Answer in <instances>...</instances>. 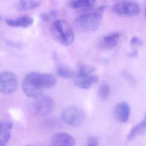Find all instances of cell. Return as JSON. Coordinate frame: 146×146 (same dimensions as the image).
<instances>
[{"instance_id":"cell-1","label":"cell","mask_w":146,"mask_h":146,"mask_svg":"<svg viewBox=\"0 0 146 146\" xmlns=\"http://www.w3.org/2000/svg\"><path fill=\"white\" fill-rule=\"evenodd\" d=\"M56 82L57 79L52 74L31 72L24 78L22 89L28 97L36 99L42 94L44 90L52 88Z\"/></svg>"},{"instance_id":"cell-2","label":"cell","mask_w":146,"mask_h":146,"mask_svg":"<svg viewBox=\"0 0 146 146\" xmlns=\"http://www.w3.org/2000/svg\"><path fill=\"white\" fill-rule=\"evenodd\" d=\"M51 35L61 45L68 46L75 40V34L70 25L65 20L59 19L53 22L50 27Z\"/></svg>"},{"instance_id":"cell-3","label":"cell","mask_w":146,"mask_h":146,"mask_svg":"<svg viewBox=\"0 0 146 146\" xmlns=\"http://www.w3.org/2000/svg\"><path fill=\"white\" fill-rule=\"evenodd\" d=\"M102 19L101 14L97 12L86 13L80 15L76 18L75 25L83 31H94L100 27Z\"/></svg>"},{"instance_id":"cell-4","label":"cell","mask_w":146,"mask_h":146,"mask_svg":"<svg viewBox=\"0 0 146 146\" xmlns=\"http://www.w3.org/2000/svg\"><path fill=\"white\" fill-rule=\"evenodd\" d=\"M61 119L67 124L74 126L82 125L85 121V114L82 109L75 106L66 107L62 111Z\"/></svg>"},{"instance_id":"cell-5","label":"cell","mask_w":146,"mask_h":146,"mask_svg":"<svg viewBox=\"0 0 146 146\" xmlns=\"http://www.w3.org/2000/svg\"><path fill=\"white\" fill-rule=\"evenodd\" d=\"M18 78L16 75L9 71H3L0 74V92L4 95H11L17 90Z\"/></svg>"},{"instance_id":"cell-6","label":"cell","mask_w":146,"mask_h":146,"mask_svg":"<svg viewBox=\"0 0 146 146\" xmlns=\"http://www.w3.org/2000/svg\"><path fill=\"white\" fill-rule=\"evenodd\" d=\"M112 10L115 14L125 17H134L140 13L141 8L135 2L123 1L118 2L112 7Z\"/></svg>"},{"instance_id":"cell-7","label":"cell","mask_w":146,"mask_h":146,"mask_svg":"<svg viewBox=\"0 0 146 146\" xmlns=\"http://www.w3.org/2000/svg\"><path fill=\"white\" fill-rule=\"evenodd\" d=\"M36 99L34 110L37 115L45 116L52 113L54 107V102L52 98L47 95L42 94Z\"/></svg>"},{"instance_id":"cell-8","label":"cell","mask_w":146,"mask_h":146,"mask_svg":"<svg viewBox=\"0 0 146 146\" xmlns=\"http://www.w3.org/2000/svg\"><path fill=\"white\" fill-rule=\"evenodd\" d=\"M130 108L128 103L123 102L115 106L113 115L115 118L120 123H125L129 117Z\"/></svg>"},{"instance_id":"cell-9","label":"cell","mask_w":146,"mask_h":146,"mask_svg":"<svg viewBox=\"0 0 146 146\" xmlns=\"http://www.w3.org/2000/svg\"><path fill=\"white\" fill-rule=\"evenodd\" d=\"M74 138L66 133H58L54 134L51 140L52 146H72L75 145Z\"/></svg>"},{"instance_id":"cell-10","label":"cell","mask_w":146,"mask_h":146,"mask_svg":"<svg viewBox=\"0 0 146 146\" xmlns=\"http://www.w3.org/2000/svg\"><path fill=\"white\" fill-rule=\"evenodd\" d=\"M6 23L11 27L26 29L33 25L34 20L31 17L25 15L14 19H7Z\"/></svg>"},{"instance_id":"cell-11","label":"cell","mask_w":146,"mask_h":146,"mask_svg":"<svg viewBox=\"0 0 146 146\" xmlns=\"http://www.w3.org/2000/svg\"><path fill=\"white\" fill-rule=\"evenodd\" d=\"M13 123L11 121H2L0 122V146L7 144L11 136V130Z\"/></svg>"},{"instance_id":"cell-12","label":"cell","mask_w":146,"mask_h":146,"mask_svg":"<svg viewBox=\"0 0 146 146\" xmlns=\"http://www.w3.org/2000/svg\"><path fill=\"white\" fill-rule=\"evenodd\" d=\"M120 35L118 33H112L104 36L99 43V46L104 49L113 48L118 43Z\"/></svg>"},{"instance_id":"cell-13","label":"cell","mask_w":146,"mask_h":146,"mask_svg":"<svg viewBox=\"0 0 146 146\" xmlns=\"http://www.w3.org/2000/svg\"><path fill=\"white\" fill-rule=\"evenodd\" d=\"M98 78L94 75H89L83 78H76V85L83 89H88L91 88L98 82Z\"/></svg>"},{"instance_id":"cell-14","label":"cell","mask_w":146,"mask_h":146,"mask_svg":"<svg viewBox=\"0 0 146 146\" xmlns=\"http://www.w3.org/2000/svg\"><path fill=\"white\" fill-rule=\"evenodd\" d=\"M40 5V2L37 0H20L17 8L20 11H27L38 8Z\"/></svg>"},{"instance_id":"cell-15","label":"cell","mask_w":146,"mask_h":146,"mask_svg":"<svg viewBox=\"0 0 146 146\" xmlns=\"http://www.w3.org/2000/svg\"><path fill=\"white\" fill-rule=\"evenodd\" d=\"M145 131H146V114L143 120L130 130L127 135V139L129 140H132L137 136L142 134Z\"/></svg>"},{"instance_id":"cell-16","label":"cell","mask_w":146,"mask_h":146,"mask_svg":"<svg viewBox=\"0 0 146 146\" xmlns=\"http://www.w3.org/2000/svg\"><path fill=\"white\" fill-rule=\"evenodd\" d=\"M96 0H72L69 6L73 9H88L93 7Z\"/></svg>"},{"instance_id":"cell-17","label":"cell","mask_w":146,"mask_h":146,"mask_svg":"<svg viewBox=\"0 0 146 146\" xmlns=\"http://www.w3.org/2000/svg\"><path fill=\"white\" fill-rule=\"evenodd\" d=\"M95 70L94 67L84 64H80L78 67L76 78H83L89 76Z\"/></svg>"},{"instance_id":"cell-18","label":"cell","mask_w":146,"mask_h":146,"mask_svg":"<svg viewBox=\"0 0 146 146\" xmlns=\"http://www.w3.org/2000/svg\"><path fill=\"white\" fill-rule=\"evenodd\" d=\"M56 72L59 76L64 78H69L74 76L75 72L69 68L56 64Z\"/></svg>"},{"instance_id":"cell-19","label":"cell","mask_w":146,"mask_h":146,"mask_svg":"<svg viewBox=\"0 0 146 146\" xmlns=\"http://www.w3.org/2000/svg\"><path fill=\"white\" fill-rule=\"evenodd\" d=\"M110 93V87L108 84L103 83L99 87L98 90V96L102 100H106L109 97Z\"/></svg>"},{"instance_id":"cell-20","label":"cell","mask_w":146,"mask_h":146,"mask_svg":"<svg viewBox=\"0 0 146 146\" xmlns=\"http://www.w3.org/2000/svg\"><path fill=\"white\" fill-rule=\"evenodd\" d=\"M56 11L52 10L47 12L42 13L40 15V18L44 22H49L56 18L57 17Z\"/></svg>"},{"instance_id":"cell-21","label":"cell","mask_w":146,"mask_h":146,"mask_svg":"<svg viewBox=\"0 0 146 146\" xmlns=\"http://www.w3.org/2000/svg\"><path fill=\"white\" fill-rule=\"evenodd\" d=\"M143 45V42L140 38L137 36H134L131 39L130 45L131 46H140Z\"/></svg>"},{"instance_id":"cell-22","label":"cell","mask_w":146,"mask_h":146,"mask_svg":"<svg viewBox=\"0 0 146 146\" xmlns=\"http://www.w3.org/2000/svg\"><path fill=\"white\" fill-rule=\"evenodd\" d=\"M88 146H97L98 145V141L96 137H90L88 139Z\"/></svg>"},{"instance_id":"cell-23","label":"cell","mask_w":146,"mask_h":146,"mask_svg":"<svg viewBox=\"0 0 146 146\" xmlns=\"http://www.w3.org/2000/svg\"><path fill=\"white\" fill-rule=\"evenodd\" d=\"M138 54V52L137 50H134V51L130 52L129 53V56L130 58H135V57H137V56Z\"/></svg>"},{"instance_id":"cell-24","label":"cell","mask_w":146,"mask_h":146,"mask_svg":"<svg viewBox=\"0 0 146 146\" xmlns=\"http://www.w3.org/2000/svg\"><path fill=\"white\" fill-rule=\"evenodd\" d=\"M145 15H146V9H145Z\"/></svg>"}]
</instances>
